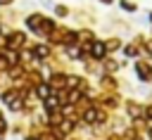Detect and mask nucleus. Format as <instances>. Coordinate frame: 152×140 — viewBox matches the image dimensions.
<instances>
[{"label":"nucleus","instance_id":"nucleus-2","mask_svg":"<svg viewBox=\"0 0 152 140\" xmlns=\"http://www.w3.org/2000/svg\"><path fill=\"white\" fill-rule=\"evenodd\" d=\"M33 55H36V57H48V47H45V45H36V47H33Z\"/></svg>","mask_w":152,"mask_h":140},{"label":"nucleus","instance_id":"nucleus-9","mask_svg":"<svg viewBox=\"0 0 152 140\" xmlns=\"http://www.w3.org/2000/svg\"><path fill=\"white\" fill-rule=\"evenodd\" d=\"M28 140H36V138H28Z\"/></svg>","mask_w":152,"mask_h":140},{"label":"nucleus","instance_id":"nucleus-7","mask_svg":"<svg viewBox=\"0 0 152 140\" xmlns=\"http://www.w3.org/2000/svg\"><path fill=\"white\" fill-rule=\"evenodd\" d=\"M126 55H128V57H133V55H135V47H133V45H131V47H126Z\"/></svg>","mask_w":152,"mask_h":140},{"label":"nucleus","instance_id":"nucleus-3","mask_svg":"<svg viewBox=\"0 0 152 140\" xmlns=\"http://www.w3.org/2000/svg\"><path fill=\"white\" fill-rule=\"evenodd\" d=\"M40 24H43V19H40V17H28V26H31V28H38Z\"/></svg>","mask_w":152,"mask_h":140},{"label":"nucleus","instance_id":"nucleus-11","mask_svg":"<svg viewBox=\"0 0 152 140\" xmlns=\"http://www.w3.org/2000/svg\"><path fill=\"white\" fill-rule=\"evenodd\" d=\"M104 2H109V0H104Z\"/></svg>","mask_w":152,"mask_h":140},{"label":"nucleus","instance_id":"nucleus-5","mask_svg":"<svg viewBox=\"0 0 152 140\" xmlns=\"http://www.w3.org/2000/svg\"><path fill=\"white\" fill-rule=\"evenodd\" d=\"M38 95H40V97H48V95H50V88H48L45 83H40V85H38Z\"/></svg>","mask_w":152,"mask_h":140},{"label":"nucleus","instance_id":"nucleus-1","mask_svg":"<svg viewBox=\"0 0 152 140\" xmlns=\"http://www.w3.org/2000/svg\"><path fill=\"white\" fill-rule=\"evenodd\" d=\"M104 52H107V47H104L102 43H93V45H90V55H93L95 59H102Z\"/></svg>","mask_w":152,"mask_h":140},{"label":"nucleus","instance_id":"nucleus-8","mask_svg":"<svg viewBox=\"0 0 152 140\" xmlns=\"http://www.w3.org/2000/svg\"><path fill=\"white\" fill-rule=\"evenodd\" d=\"M2 133H5V121L0 119V135H2Z\"/></svg>","mask_w":152,"mask_h":140},{"label":"nucleus","instance_id":"nucleus-4","mask_svg":"<svg viewBox=\"0 0 152 140\" xmlns=\"http://www.w3.org/2000/svg\"><path fill=\"white\" fill-rule=\"evenodd\" d=\"M138 74H140V78H150V69H147L145 64H140V66H138Z\"/></svg>","mask_w":152,"mask_h":140},{"label":"nucleus","instance_id":"nucleus-10","mask_svg":"<svg viewBox=\"0 0 152 140\" xmlns=\"http://www.w3.org/2000/svg\"><path fill=\"white\" fill-rule=\"evenodd\" d=\"M150 135H152V131H150Z\"/></svg>","mask_w":152,"mask_h":140},{"label":"nucleus","instance_id":"nucleus-6","mask_svg":"<svg viewBox=\"0 0 152 140\" xmlns=\"http://www.w3.org/2000/svg\"><path fill=\"white\" fill-rule=\"evenodd\" d=\"M71 131V121H62V133H69Z\"/></svg>","mask_w":152,"mask_h":140}]
</instances>
